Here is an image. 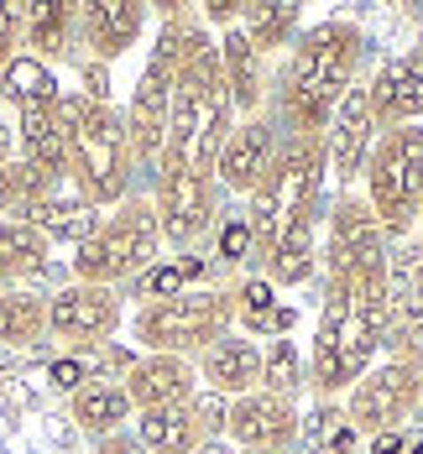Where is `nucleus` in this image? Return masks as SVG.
Listing matches in <instances>:
<instances>
[{"label": "nucleus", "instance_id": "44", "mask_svg": "<svg viewBox=\"0 0 423 454\" xmlns=\"http://www.w3.org/2000/svg\"><path fill=\"white\" fill-rule=\"evenodd\" d=\"M193 454H240V450H235V444H225V439H204Z\"/></svg>", "mask_w": 423, "mask_h": 454}, {"label": "nucleus", "instance_id": "18", "mask_svg": "<svg viewBox=\"0 0 423 454\" xmlns=\"http://www.w3.org/2000/svg\"><path fill=\"white\" fill-rule=\"evenodd\" d=\"M16 152L32 173L47 183L68 178V126H63V99L52 105H27L16 115Z\"/></svg>", "mask_w": 423, "mask_h": 454}, {"label": "nucleus", "instance_id": "36", "mask_svg": "<svg viewBox=\"0 0 423 454\" xmlns=\"http://www.w3.org/2000/svg\"><path fill=\"white\" fill-rule=\"evenodd\" d=\"M21 37H27V5H0V68L21 58Z\"/></svg>", "mask_w": 423, "mask_h": 454}, {"label": "nucleus", "instance_id": "48", "mask_svg": "<svg viewBox=\"0 0 423 454\" xmlns=\"http://www.w3.org/2000/svg\"><path fill=\"white\" fill-rule=\"evenodd\" d=\"M278 454H293V450H278Z\"/></svg>", "mask_w": 423, "mask_h": 454}, {"label": "nucleus", "instance_id": "17", "mask_svg": "<svg viewBox=\"0 0 423 454\" xmlns=\"http://www.w3.org/2000/svg\"><path fill=\"white\" fill-rule=\"evenodd\" d=\"M366 94H372V110H376V126L381 131L419 126V115H423V47H408L403 58L381 63V74L366 84Z\"/></svg>", "mask_w": 423, "mask_h": 454}, {"label": "nucleus", "instance_id": "10", "mask_svg": "<svg viewBox=\"0 0 423 454\" xmlns=\"http://www.w3.org/2000/svg\"><path fill=\"white\" fill-rule=\"evenodd\" d=\"M215 173L204 168H157V193H152V209H157V225H162V246L173 251H193L209 230H215Z\"/></svg>", "mask_w": 423, "mask_h": 454}, {"label": "nucleus", "instance_id": "40", "mask_svg": "<svg viewBox=\"0 0 423 454\" xmlns=\"http://www.w3.org/2000/svg\"><path fill=\"white\" fill-rule=\"evenodd\" d=\"M94 454H146V450H141L137 434L126 428V434H110V439H99V444H94Z\"/></svg>", "mask_w": 423, "mask_h": 454}, {"label": "nucleus", "instance_id": "41", "mask_svg": "<svg viewBox=\"0 0 423 454\" xmlns=\"http://www.w3.org/2000/svg\"><path fill=\"white\" fill-rule=\"evenodd\" d=\"M84 94L110 105V84H105V63H84Z\"/></svg>", "mask_w": 423, "mask_h": 454}, {"label": "nucleus", "instance_id": "46", "mask_svg": "<svg viewBox=\"0 0 423 454\" xmlns=\"http://www.w3.org/2000/svg\"><path fill=\"white\" fill-rule=\"evenodd\" d=\"M413 423H419V428H423V397H419V412H413Z\"/></svg>", "mask_w": 423, "mask_h": 454}, {"label": "nucleus", "instance_id": "42", "mask_svg": "<svg viewBox=\"0 0 423 454\" xmlns=\"http://www.w3.org/2000/svg\"><path fill=\"white\" fill-rule=\"evenodd\" d=\"M372 454H408L403 428H397V434H376V439H372Z\"/></svg>", "mask_w": 423, "mask_h": 454}, {"label": "nucleus", "instance_id": "21", "mask_svg": "<svg viewBox=\"0 0 423 454\" xmlns=\"http://www.w3.org/2000/svg\"><path fill=\"white\" fill-rule=\"evenodd\" d=\"M141 32H146V5L137 0H99L79 11V37L94 52V63H115L141 43Z\"/></svg>", "mask_w": 423, "mask_h": 454}, {"label": "nucleus", "instance_id": "11", "mask_svg": "<svg viewBox=\"0 0 423 454\" xmlns=\"http://www.w3.org/2000/svg\"><path fill=\"white\" fill-rule=\"evenodd\" d=\"M126 324V298L115 287H90V282H68L47 298V334L63 340L68 350H99L115 340V329Z\"/></svg>", "mask_w": 423, "mask_h": 454}, {"label": "nucleus", "instance_id": "13", "mask_svg": "<svg viewBox=\"0 0 423 454\" xmlns=\"http://www.w3.org/2000/svg\"><path fill=\"white\" fill-rule=\"evenodd\" d=\"M303 434V418L293 403H282L272 392H251V397H235L231 418H225V444L246 454H278L293 450Z\"/></svg>", "mask_w": 423, "mask_h": 454}, {"label": "nucleus", "instance_id": "29", "mask_svg": "<svg viewBox=\"0 0 423 454\" xmlns=\"http://www.w3.org/2000/svg\"><path fill=\"white\" fill-rule=\"evenodd\" d=\"M74 37H79V5H58V0L52 5H27V37H21V47L37 63L63 58Z\"/></svg>", "mask_w": 423, "mask_h": 454}, {"label": "nucleus", "instance_id": "28", "mask_svg": "<svg viewBox=\"0 0 423 454\" xmlns=\"http://www.w3.org/2000/svg\"><path fill=\"white\" fill-rule=\"evenodd\" d=\"M240 32H246V43L267 58V52H278V47L298 43V32H303V11H298V5H287V0L240 5Z\"/></svg>", "mask_w": 423, "mask_h": 454}, {"label": "nucleus", "instance_id": "8", "mask_svg": "<svg viewBox=\"0 0 423 454\" xmlns=\"http://www.w3.org/2000/svg\"><path fill=\"white\" fill-rule=\"evenodd\" d=\"M419 193H423V126H392L381 131L366 157V204L387 246L413 240L419 230Z\"/></svg>", "mask_w": 423, "mask_h": 454}, {"label": "nucleus", "instance_id": "37", "mask_svg": "<svg viewBox=\"0 0 423 454\" xmlns=\"http://www.w3.org/2000/svg\"><path fill=\"white\" fill-rule=\"evenodd\" d=\"M193 418H199L204 439H225V418H231V403H225V397H215V392H204V397H193Z\"/></svg>", "mask_w": 423, "mask_h": 454}, {"label": "nucleus", "instance_id": "15", "mask_svg": "<svg viewBox=\"0 0 423 454\" xmlns=\"http://www.w3.org/2000/svg\"><path fill=\"white\" fill-rule=\"evenodd\" d=\"M387 256V235L376 225L372 204L356 199V193H340L329 204V230H325V267L340 272V267H356V262H376Z\"/></svg>", "mask_w": 423, "mask_h": 454}, {"label": "nucleus", "instance_id": "38", "mask_svg": "<svg viewBox=\"0 0 423 454\" xmlns=\"http://www.w3.org/2000/svg\"><path fill=\"white\" fill-rule=\"evenodd\" d=\"M84 381H94V371L84 361H74V356H68V361H52V387H63L68 397H74Z\"/></svg>", "mask_w": 423, "mask_h": 454}, {"label": "nucleus", "instance_id": "2", "mask_svg": "<svg viewBox=\"0 0 423 454\" xmlns=\"http://www.w3.org/2000/svg\"><path fill=\"white\" fill-rule=\"evenodd\" d=\"M361 27L356 21H319L303 27L298 43L287 47L278 79V110L287 137H325L340 99L356 90V68H361Z\"/></svg>", "mask_w": 423, "mask_h": 454}, {"label": "nucleus", "instance_id": "35", "mask_svg": "<svg viewBox=\"0 0 423 454\" xmlns=\"http://www.w3.org/2000/svg\"><path fill=\"white\" fill-rule=\"evenodd\" d=\"M225 267H256V240H251V225L246 215H235L220 225V251H215Z\"/></svg>", "mask_w": 423, "mask_h": 454}, {"label": "nucleus", "instance_id": "5", "mask_svg": "<svg viewBox=\"0 0 423 454\" xmlns=\"http://www.w3.org/2000/svg\"><path fill=\"white\" fill-rule=\"evenodd\" d=\"M325 178H329L325 137H287L278 146L272 173H267V183L251 193V209H246V225H251V240H256V267L272 256L282 225H287L303 204L325 199Z\"/></svg>", "mask_w": 423, "mask_h": 454}, {"label": "nucleus", "instance_id": "23", "mask_svg": "<svg viewBox=\"0 0 423 454\" xmlns=\"http://www.w3.org/2000/svg\"><path fill=\"white\" fill-rule=\"evenodd\" d=\"M68 412H74V423L90 434L94 444L110 439V434H126V423L137 418L126 387H121V376H94V381H84V387L68 397Z\"/></svg>", "mask_w": 423, "mask_h": 454}, {"label": "nucleus", "instance_id": "19", "mask_svg": "<svg viewBox=\"0 0 423 454\" xmlns=\"http://www.w3.org/2000/svg\"><path fill=\"white\" fill-rule=\"evenodd\" d=\"M199 381H204L215 397H225V403L262 392V345L246 340V334L215 340V345L199 356Z\"/></svg>", "mask_w": 423, "mask_h": 454}, {"label": "nucleus", "instance_id": "26", "mask_svg": "<svg viewBox=\"0 0 423 454\" xmlns=\"http://www.w3.org/2000/svg\"><path fill=\"white\" fill-rule=\"evenodd\" d=\"M47 235L32 230L27 220L16 215H0V287L21 282V277H37L47 267Z\"/></svg>", "mask_w": 423, "mask_h": 454}, {"label": "nucleus", "instance_id": "45", "mask_svg": "<svg viewBox=\"0 0 423 454\" xmlns=\"http://www.w3.org/2000/svg\"><path fill=\"white\" fill-rule=\"evenodd\" d=\"M419 240H423V193H419Z\"/></svg>", "mask_w": 423, "mask_h": 454}, {"label": "nucleus", "instance_id": "22", "mask_svg": "<svg viewBox=\"0 0 423 454\" xmlns=\"http://www.w3.org/2000/svg\"><path fill=\"white\" fill-rule=\"evenodd\" d=\"M215 43H220V79H225V94H231V110L240 121L262 115V105H267V58L246 43L240 27L220 32Z\"/></svg>", "mask_w": 423, "mask_h": 454}, {"label": "nucleus", "instance_id": "34", "mask_svg": "<svg viewBox=\"0 0 423 454\" xmlns=\"http://www.w3.org/2000/svg\"><path fill=\"white\" fill-rule=\"evenodd\" d=\"M309 376H303V356H298V345L293 340H272L267 350H262V392H272L282 403H293V392L303 387Z\"/></svg>", "mask_w": 423, "mask_h": 454}, {"label": "nucleus", "instance_id": "1", "mask_svg": "<svg viewBox=\"0 0 423 454\" xmlns=\"http://www.w3.org/2000/svg\"><path fill=\"white\" fill-rule=\"evenodd\" d=\"M387 350V256L340 267L325 282V309L309 345V387L314 397H345L376 356Z\"/></svg>", "mask_w": 423, "mask_h": 454}, {"label": "nucleus", "instance_id": "20", "mask_svg": "<svg viewBox=\"0 0 423 454\" xmlns=\"http://www.w3.org/2000/svg\"><path fill=\"white\" fill-rule=\"evenodd\" d=\"M319 204H325V199L303 204V209L282 225L272 256L262 262V277H267L272 287H303V282L314 277V262H319Z\"/></svg>", "mask_w": 423, "mask_h": 454}, {"label": "nucleus", "instance_id": "49", "mask_svg": "<svg viewBox=\"0 0 423 454\" xmlns=\"http://www.w3.org/2000/svg\"><path fill=\"white\" fill-rule=\"evenodd\" d=\"M0 293H5V287H0Z\"/></svg>", "mask_w": 423, "mask_h": 454}, {"label": "nucleus", "instance_id": "27", "mask_svg": "<svg viewBox=\"0 0 423 454\" xmlns=\"http://www.w3.org/2000/svg\"><path fill=\"white\" fill-rule=\"evenodd\" d=\"M16 220H27L32 230H43L47 246H52V240H74V246H84V240L94 235V225H99L84 199H58V193L37 199V204H32V209H21Z\"/></svg>", "mask_w": 423, "mask_h": 454}, {"label": "nucleus", "instance_id": "33", "mask_svg": "<svg viewBox=\"0 0 423 454\" xmlns=\"http://www.w3.org/2000/svg\"><path fill=\"white\" fill-rule=\"evenodd\" d=\"M303 434H309L314 454H350L361 444V434L345 418V403H319V408L303 418Z\"/></svg>", "mask_w": 423, "mask_h": 454}, {"label": "nucleus", "instance_id": "32", "mask_svg": "<svg viewBox=\"0 0 423 454\" xmlns=\"http://www.w3.org/2000/svg\"><path fill=\"white\" fill-rule=\"evenodd\" d=\"M204 277V262L199 256H178V262H157L137 277V298L141 303H162V298H178L188 287H199Z\"/></svg>", "mask_w": 423, "mask_h": 454}, {"label": "nucleus", "instance_id": "43", "mask_svg": "<svg viewBox=\"0 0 423 454\" xmlns=\"http://www.w3.org/2000/svg\"><path fill=\"white\" fill-rule=\"evenodd\" d=\"M5 162H16V126L0 121V168H5Z\"/></svg>", "mask_w": 423, "mask_h": 454}, {"label": "nucleus", "instance_id": "12", "mask_svg": "<svg viewBox=\"0 0 423 454\" xmlns=\"http://www.w3.org/2000/svg\"><path fill=\"white\" fill-rule=\"evenodd\" d=\"M278 126L267 121V115H251V121H235L225 146H220V157H215V183L225 188V193H240V199H251L267 173H272V162H278Z\"/></svg>", "mask_w": 423, "mask_h": 454}, {"label": "nucleus", "instance_id": "47", "mask_svg": "<svg viewBox=\"0 0 423 454\" xmlns=\"http://www.w3.org/2000/svg\"><path fill=\"white\" fill-rule=\"evenodd\" d=\"M408 454H423V439H419V444H413V450H408Z\"/></svg>", "mask_w": 423, "mask_h": 454}, {"label": "nucleus", "instance_id": "24", "mask_svg": "<svg viewBox=\"0 0 423 454\" xmlns=\"http://www.w3.org/2000/svg\"><path fill=\"white\" fill-rule=\"evenodd\" d=\"M235 318H240V329H246V334L287 340V329L298 324V309H293V303H282L278 287H272L267 277H246V282L235 287Z\"/></svg>", "mask_w": 423, "mask_h": 454}, {"label": "nucleus", "instance_id": "6", "mask_svg": "<svg viewBox=\"0 0 423 454\" xmlns=\"http://www.w3.org/2000/svg\"><path fill=\"white\" fill-rule=\"evenodd\" d=\"M235 324V293L225 287H188L178 298L162 303H141L131 318L141 356H204L215 340H225Z\"/></svg>", "mask_w": 423, "mask_h": 454}, {"label": "nucleus", "instance_id": "30", "mask_svg": "<svg viewBox=\"0 0 423 454\" xmlns=\"http://www.w3.org/2000/svg\"><path fill=\"white\" fill-rule=\"evenodd\" d=\"M37 340H47V298L27 287H5L0 293V345L27 350Z\"/></svg>", "mask_w": 423, "mask_h": 454}, {"label": "nucleus", "instance_id": "31", "mask_svg": "<svg viewBox=\"0 0 423 454\" xmlns=\"http://www.w3.org/2000/svg\"><path fill=\"white\" fill-rule=\"evenodd\" d=\"M0 94L16 105V110H27V105H52V99H63L58 90V79H52V68L37 63L32 52H21V58H11L5 68H0Z\"/></svg>", "mask_w": 423, "mask_h": 454}, {"label": "nucleus", "instance_id": "4", "mask_svg": "<svg viewBox=\"0 0 423 454\" xmlns=\"http://www.w3.org/2000/svg\"><path fill=\"white\" fill-rule=\"evenodd\" d=\"M184 5H162V27L152 37L146 68H141L131 105H126V141H131V162L137 173H157L162 146H168V115H173V84H178V58H184Z\"/></svg>", "mask_w": 423, "mask_h": 454}, {"label": "nucleus", "instance_id": "14", "mask_svg": "<svg viewBox=\"0 0 423 454\" xmlns=\"http://www.w3.org/2000/svg\"><path fill=\"white\" fill-rule=\"evenodd\" d=\"M376 137H381V126H376L372 94H366V84H356V90L340 99V110H334V121H329V131H325L329 178L340 183L345 193H350V183L366 173V157H372Z\"/></svg>", "mask_w": 423, "mask_h": 454}, {"label": "nucleus", "instance_id": "9", "mask_svg": "<svg viewBox=\"0 0 423 454\" xmlns=\"http://www.w3.org/2000/svg\"><path fill=\"white\" fill-rule=\"evenodd\" d=\"M423 397V356H387L381 365H372L350 392H345V418L356 434H397Z\"/></svg>", "mask_w": 423, "mask_h": 454}, {"label": "nucleus", "instance_id": "7", "mask_svg": "<svg viewBox=\"0 0 423 454\" xmlns=\"http://www.w3.org/2000/svg\"><path fill=\"white\" fill-rule=\"evenodd\" d=\"M157 251H162V225L152 199H126L94 225L84 246H74V282H90V287L137 282L146 267H157Z\"/></svg>", "mask_w": 423, "mask_h": 454}, {"label": "nucleus", "instance_id": "25", "mask_svg": "<svg viewBox=\"0 0 423 454\" xmlns=\"http://www.w3.org/2000/svg\"><path fill=\"white\" fill-rule=\"evenodd\" d=\"M137 439L146 454H193L204 444V428L193 418V403H184V408L137 412Z\"/></svg>", "mask_w": 423, "mask_h": 454}, {"label": "nucleus", "instance_id": "3", "mask_svg": "<svg viewBox=\"0 0 423 454\" xmlns=\"http://www.w3.org/2000/svg\"><path fill=\"white\" fill-rule=\"evenodd\" d=\"M63 126H68V178L90 209H121L131 199V141L126 115L84 90L63 94Z\"/></svg>", "mask_w": 423, "mask_h": 454}, {"label": "nucleus", "instance_id": "16", "mask_svg": "<svg viewBox=\"0 0 423 454\" xmlns=\"http://www.w3.org/2000/svg\"><path fill=\"white\" fill-rule=\"evenodd\" d=\"M126 397L137 412L152 408H184L199 397V365L184 361V356H137L131 371L121 376Z\"/></svg>", "mask_w": 423, "mask_h": 454}, {"label": "nucleus", "instance_id": "39", "mask_svg": "<svg viewBox=\"0 0 423 454\" xmlns=\"http://www.w3.org/2000/svg\"><path fill=\"white\" fill-rule=\"evenodd\" d=\"M204 21L220 27V32H231V27H240V5H235V0H209V5H204Z\"/></svg>", "mask_w": 423, "mask_h": 454}]
</instances>
